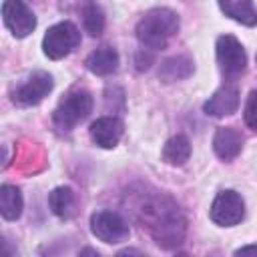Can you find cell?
Wrapping results in <instances>:
<instances>
[{
    "label": "cell",
    "instance_id": "18",
    "mask_svg": "<svg viewBox=\"0 0 257 257\" xmlns=\"http://www.w3.org/2000/svg\"><path fill=\"white\" fill-rule=\"evenodd\" d=\"M189 157H191V143L185 135L171 137L163 147V161L167 165L181 167L189 161Z\"/></svg>",
    "mask_w": 257,
    "mask_h": 257
},
{
    "label": "cell",
    "instance_id": "24",
    "mask_svg": "<svg viewBox=\"0 0 257 257\" xmlns=\"http://www.w3.org/2000/svg\"><path fill=\"white\" fill-rule=\"evenodd\" d=\"M255 60H257V58H255Z\"/></svg>",
    "mask_w": 257,
    "mask_h": 257
},
{
    "label": "cell",
    "instance_id": "1",
    "mask_svg": "<svg viewBox=\"0 0 257 257\" xmlns=\"http://www.w3.org/2000/svg\"><path fill=\"white\" fill-rule=\"evenodd\" d=\"M141 211L143 215H147L149 231L155 237L159 247L173 249L183 243L187 221L175 203H171L169 199H161V201H155L153 205H147V209H141Z\"/></svg>",
    "mask_w": 257,
    "mask_h": 257
},
{
    "label": "cell",
    "instance_id": "15",
    "mask_svg": "<svg viewBox=\"0 0 257 257\" xmlns=\"http://www.w3.org/2000/svg\"><path fill=\"white\" fill-rule=\"evenodd\" d=\"M195 66H193V60L189 56H171L167 60L161 62L159 66V78L163 82H177V80H183V78H189L193 74Z\"/></svg>",
    "mask_w": 257,
    "mask_h": 257
},
{
    "label": "cell",
    "instance_id": "3",
    "mask_svg": "<svg viewBox=\"0 0 257 257\" xmlns=\"http://www.w3.org/2000/svg\"><path fill=\"white\" fill-rule=\"evenodd\" d=\"M92 110V96L84 88L70 90L54 108L52 120L60 131H70L78 122H82Z\"/></svg>",
    "mask_w": 257,
    "mask_h": 257
},
{
    "label": "cell",
    "instance_id": "11",
    "mask_svg": "<svg viewBox=\"0 0 257 257\" xmlns=\"http://www.w3.org/2000/svg\"><path fill=\"white\" fill-rule=\"evenodd\" d=\"M124 133V124L116 116H100L90 124V139L100 149H114Z\"/></svg>",
    "mask_w": 257,
    "mask_h": 257
},
{
    "label": "cell",
    "instance_id": "16",
    "mask_svg": "<svg viewBox=\"0 0 257 257\" xmlns=\"http://www.w3.org/2000/svg\"><path fill=\"white\" fill-rule=\"evenodd\" d=\"M219 6L225 12V16L233 18L243 26L257 24V10L253 6V0H219Z\"/></svg>",
    "mask_w": 257,
    "mask_h": 257
},
{
    "label": "cell",
    "instance_id": "19",
    "mask_svg": "<svg viewBox=\"0 0 257 257\" xmlns=\"http://www.w3.org/2000/svg\"><path fill=\"white\" fill-rule=\"evenodd\" d=\"M82 24L90 36H100L104 30V12L96 4H88L82 10Z\"/></svg>",
    "mask_w": 257,
    "mask_h": 257
},
{
    "label": "cell",
    "instance_id": "17",
    "mask_svg": "<svg viewBox=\"0 0 257 257\" xmlns=\"http://www.w3.org/2000/svg\"><path fill=\"white\" fill-rule=\"evenodd\" d=\"M24 201L22 193L14 185H2L0 187V213L6 221H16L22 215Z\"/></svg>",
    "mask_w": 257,
    "mask_h": 257
},
{
    "label": "cell",
    "instance_id": "23",
    "mask_svg": "<svg viewBox=\"0 0 257 257\" xmlns=\"http://www.w3.org/2000/svg\"><path fill=\"white\" fill-rule=\"evenodd\" d=\"M80 255H98V253H96L94 249H82V251H80Z\"/></svg>",
    "mask_w": 257,
    "mask_h": 257
},
{
    "label": "cell",
    "instance_id": "12",
    "mask_svg": "<svg viewBox=\"0 0 257 257\" xmlns=\"http://www.w3.org/2000/svg\"><path fill=\"white\" fill-rule=\"evenodd\" d=\"M243 149V135L233 126H219L213 137V151L223 161H233Z\"/></svg>",
    "mask_w": 257,
    "mask_h": 257
},
{
    "label": "cell",
    "instance_id": "2",
    "mask_svg": "<svg viewBox=\"0 0 257 257\" xmlns=\"http://www.w3.org/2000/svg\"><path fill=\"white\" fill-rule=\"evenodd\" d=\"M179 30V16L171 8H153L137 24V38L151 50H161Z\"/></svg>",
    "mask_w": 257,
    "mask_h": 257
},
{
    "label": "cell",
    "instance_id": "10",
    "mask_svg": "<svg viewBox=\"0 0 257 257\" xmlns=\"http://www.w3.org/2000/svg\"><path fill=\"white\" fill-rule=\"evenodd\" d=\"M237 108H239V88L233 82H225L203 104V110L209 116H227V114H233Z\"/></svg>",
    "mask_w": 257,
    "mask_h": 257
},
{
    "label": "cell",
    "instance_id": "14",
    "mask_svg": "<svg viewBox=\"0 0 257 257\" xmlns=\"http://www.w3.org/2000/svg\"><path fill=\"white\" fill-rule=\"evenodd\" d=\"M48 205H50L52 213L62 221H68L76 215V195L70 187L52 189V193L48 195Z\"/></svg>",
    "mask_w": 257,
    "mask_h": 257
},
{
    "label": "cell",
    "instance_id": "7",
    "mask_svg": "<svg viewBox=\"0 0 257 257\" xmlns=\"http://www.w3.org/2000/svg\"><path fill=\"white\" fill-rule=\"evenodd\" d=\"M90 231H92V235L98 241L108 243V245L122 243L131 235L126 221L118 213H112V211H98V213H94L90 217Z\"/></svg>",
    "mask_w": 257,
    "mask_h": 257
},
{
    "label": "cell",
    "instance_id": "8",
    "mask_svg": "<svg viewBox=\"0 0 257 257\" xmlns=\"http://www.w3.org/2000/svg\"><path fill=\"white\" fill-rule=\"evenodd\" d=\"M52 76L48 72H32L22 84H18L12 92V100L20 106H34L40 100H44V96H48V92L52 90Z\"/></svg>",
    "mask_w": 257,
    "mask_h": 257
},
{
    "label": "cell",
    "instance_id": "20",
    "mask_svg": "<svg viewBox=\"0 0 257 257\" xmlns=\"http://www.w3.org/2000/svg\"><path fill=\"white\" fill-rule=\"evenodd\" d=\"M243 118H245V124L257 133V88L249 92L247 96V102H245V110H243Z\"/></svg>",
    "mask_w": 257,
    "mask_h": 257
},
{
    "label": "cell",
    "instance_id": "22",
    "mask_svg": "<svg viewBox=\"0 0 257 257\" xmlns=\"http://www.w3.org/2000/svg\"><path fill=\"white\" fill-rule=\"evenodd\" d=\"M128 253H137V255H141V251H139V249H122L118 255H128Z\"/></svg>",
    "mask_w": 257,
    "mask_h": 257
},
{
    "label": "cell",
    "instance_id": "13",
    "mask_svg": "<svg viewBox=\"0 0 257 257\" xmlns=\"http://www.w3.org/2000/svg\"><path fill=\"white\" fill-rule=\"evenodd\" d=\"M86 68L96 76H108L118 68V52L112 46H100L88 54Z\"/></svg>",
    "mask_w": 257,
    "mask_h": 257
},
{
    "label": "cell",
    "instance_id": "9",
    "mask_svg": "<svg viewBox=\"0 0 257 257\" xmlns=\"http://www.w3.org/2000/svg\"><path fill=\"white\" fill-rule=\"evenodd\" d=\"M2 18H4L6 28L16 38H24L36 28V16L22 0H4Z\"/></svg>",
    "mask_w": 257,
    "mask_h": 257
},
{
    "label": "cell",
    "instance_id": "4",
    "mask_svg": "<svg viewBox=\"0 0 257 257\" xmlns=\"http://www.w3.org/2000/svg\"><path fill=\"white\" fill-rule=\"evenodd\" d=\"M80 44V30L72 22H58L50 26L42 38V50L48 58L60 60Z\"/></svg>",
    "mask_w": 257,
    "mask_h": 257
},
{
    "label": "cell",
    "instance_id": "6",
    "mask_svg": "<svg viewBox=\"0 0 257 257\" xmlns=\"http://www.w3.org/2000/svg\"><path fill=\"white\" fill-rule=\"evenodd\" d=\"M215 52H217V62H219V70L227 76V78H235L239 76L245 66H247V54L241 46V42L231 36V34H223L217 38L215 44Z\"/></svg>",
    "mask_w": 257,
    "mask_h": 257
},
{
    "label": "cell",
    "instance_id": "21",
    "mask_svg": "<svg viewBox=\"0 0 257 257\" xmlns=\"http://www.w3.org/2000/svg\"><path fill=\"white\" fill-rule=\"evenodd\" d=\"M257 255V245H245V247H239L235 251V255Z\"/></svg>",
    "mask_w": 257,
    "mask_h": 257
},
{
    "label": "cell",
    "instance_id": "5",
    "mask_svg": "<svg viewBox=\"0 0 257 257\" xmlns=\"http://www.w3.org/2000/svg\"><path fill=\"white\" fill-rule=\"evenodd\" d=\"M209 217L219 227H233L245 217V201L237 191H221L209 209Z\"/></svg>",
    "mask_w": 257,
    "mask_h": 257
}]
</instances>
